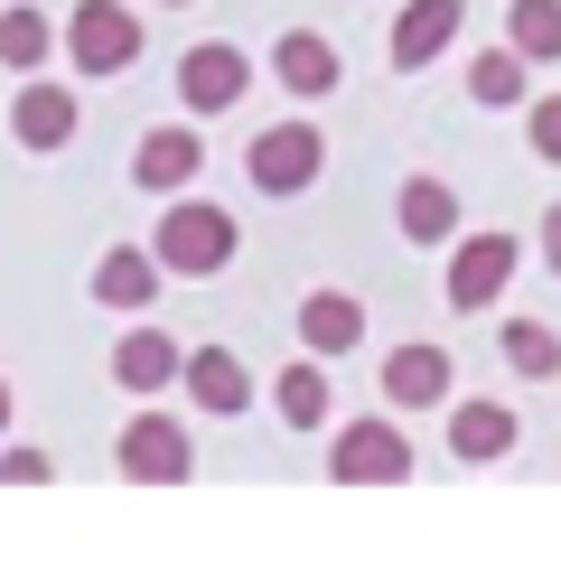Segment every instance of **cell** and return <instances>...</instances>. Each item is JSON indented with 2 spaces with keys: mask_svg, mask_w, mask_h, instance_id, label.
I'll use <instances>...</instances> for the list:
<instances>
[{
  "mask_svg": "<svg viewBox=\"0 0 561 561\" xmlns=\"http://www.w3.org/2000/svg\"><path fill=\"white\" fill-rule=\"evenodd\" d=\"M113 468L131 486H187V478H197V440H187V421H169V412H131V421H122Z\"/></svg>",
  "mask_w": 561,
  "mask_h": 561,
  "instance_id": "cell-3",
  "label": "cell"
},
{
  "mask_svg": "<svg viewBox=\"0 0 561 561\" xmlns=\"http://www.w3.org/2000/svg\"><path fill=\"white\" fill-rule=\"evenodd\" d=\"M47 478H57L47 449H0V486H47Z\"/></svg>",
  "mask_w": 561,
  "mask_h": 561,
  "instance_id": "cell-24",
  "label": "cell"
},
{
  "mask_svg": "<svg viewBox=\"0 0 561 561\" xmlns=\"http://www.w3.org/2000/svg\"><path fill=\"white\" fill-rule=\"evenodd\" d=\"M515 262H524V243L505 234V225H486V234H459V243H449V309H459V319H478L486 300H505Z\"/></svg>",
  "mask_w": 561,
  "mask_h": 561,
  "instance_id": "cell-6",
  "label": "cell"
},
{
  "mask_svg": "<svg viewBox=\"0 0 561 561\" xmlns=\"http://www.w3.org/2000/svg\"><path fill=\"white\" fill-rule=\"evenodd\" d=\"M328 478L337 486H412V440H402V421H337Z\"/></svg>",
  "mask_w": 561,
  "mask_h": 561,
  "instance_id": "cell-4",
  "label": "cell"
},
{
  "mask_svg": "<svg viewBox=\"0 0 561 561\" xmlns=\"http://www.w3.org/2000/svg\"><path fill=\"white\" fill-rule=\"evenodd\" d=\"M0 431H10V383H0Z\"/></svg>",
  "mask_w": 561,
  "mask_h": 561,
  "instance_id": "cell-27",
  "label": "cell"
},
{
  "mask_svg": "<svg viewBox=\"0 0 561 561\" xmlns=\"http://www.w3.org/2000/svg\"><path fill=\"white\" fill-rule=\"evenodd\" d=\"M187 402H197V412H216V421L253 412V375H243L234 346H187Z\"/></svg>",
  "mask_w": 561,
  "mask_h": 561,
  "instance_id": "cell-12",
  "label": "cell"
},
{
  "mask_svg": "<svg viewBox=\"0 0 561 561\" xmlns=\"http://www.w3.org/2000/svg\"><path fill=\"white\" fill-rule=\"evenodd\" d=\"M253 94V57H243L234 38H206L179 57V103L187 113H234V103Z\"/></svg>",
  "mask_w": 561,
  "mask_h": 561,
  "instance_id": "cell-7",
  "label": "cell"
},
{
  "mask_svg": "<svg viewBox=\"0 0 561 561\" xmlns=\"http://www.w3.org/2000/svg\"><path fill=\"white\" fill-rule=\"evenodd\" d=\"M272 412L290 421V431H319V421L337 412V393H328V356H300V365H280V383H272Z\"/></svg>",
  "mask_w": 561,
  "mask_h": 561,
  "instance_id": "cell-20",
  "label": "cell"
},
{
  "mask_svg": "<svg viewBox=\"0 0 561 561\" xmlns=\"http://www.w3.org/2000/svg\"><path fill=\"white\" fill-rule=\"evenodd\" d=\"M524 84H534V57L524 47H478L468 57V94L478 103H524Z\"/></svg>",
  "mask_w": 561,
  "mask_h": 561,
  "instance_id": "cell-21",
  "label": "cell"
},
{
  "mask_svg": "<svg viewBox=\"0 0 561 561\" xmlns=\"http://www.w3.org/2000/svg\"><path fill=\"white\" fill-rule=\"evenodd\" d=\"M234 216L225 206H206V197H169V216H160V234H150V253L169 262V280H216L225 262H234Z\"/></svg>",
  "mask_w": 561,
  "mask_h": 561,
  "instance_id": "cell-1",
  "label": "cell"
},
{
  "mask_svg": "<svg viewBox=\"0 0 561 561\" xmlns=\"http://www.w3.org/2000/svg\"><path fill=\"white\" fill-rule=\"evenodd\" d=\"M169 10H187V0H169Z\"/></svg>",
  "mask_w": 561,
  "mask_h": 561,
  "instance_id": "cell-28",
  "label": "cell"
},
{
  "mask_svg": "<svg viewBox=\"0 0 561 561\" xmlns=\"http://www.w3.org/2000/svg\"><path fill=\"white\" fill-rule=\"evenodd\" d=\"M534 150H542V160H561V94L534 103Z\"/></svg>",
  "mask_w": 561,
  "mask_h": 561,
  "instance_id": "cell-25",
  "label": "cell"
},
{
  "mask_svg": "<svg viewBox=\"0 0 561 561\" xmlns=\"http://www.w3.org/2000/svg\"><path fill=\"white\" fill-rule=\"evenodd\" d=\"M393 225H402V243H459V187L449 179H402Z\"/></svg>",
  "mask_w": 561,
  "mask_h": 561,
  "instance_id": "cell-15",
  "label": "cell"
},
{
  "mask_svg": "<svg viewBox=\"0 0 561 561\" xmlns=\"http://www.w3.org/2000/svg\"><path fill=\"white\" fill-rule=\"evenodd\" d=\"M160 280H169L160 253H131V243H113V253L94 262V300H103V309H150V300H160Z\"/></svg>",
  "mask_w": 561,
  "mask_h": 561,
  "instance_id": "cell-17",
  "label": "cell"
},
{
  "mask_svg": "<svg viewBox=\"0 0 561 561\" xmlns=\"http://www.w3.org/2000/svg\"><path fill=\"white\" fill-rule=\"evenodd\" d=\"M179 375H187V346L169 337V328H131V337L113 346V383L122 393H169Z\"/></svg>",
  "mask_w": 561,
  "mask_h": 561,
  "instance_id": "cell-11",
  "label": "cell"
},
{
  "mask_svg": "<svg viewBox=\"0 0 561 561\" xmlns=\"http://www.w3.org/2000/svg\"><path fill=\"white\" fill-rule=\"evenodd\" d=\"M505 47H524L534 66H561V0H515L505 10Z\"/></svg>",
  "mask_w": 561,
  "mask_h": 561,
  "instance_id": "cell-22",
  "label": "cell"
},
{
  "mask_svg": "<svg viewBox=\"0 0 561 561\" xmlns=\"http://www.w3.org/2000/svg\"><path fill=\"white\" fill-rule=\"evenodd\" d=\"M319 169H328L319 122H262L253 150H243V179H253L262 197H300V187H319Z\"/></svg>",
  "mask_w": 561,
  "mask_h": 561,
  "instance_id": "cell-2",
  "label": "cell"
},
{
  "mask_svg": "<svg viewBox=\"0 0 561 561\" xmlns=\"http://www.w3.org/2000/svg\"><path fill=\"white\" fill-rule=\"evenodd\" d=\"M468 28V0H402L393 10V76H421V66H440L449 57V38Z\"/></svg>",
  "mask_w": 561,
  "mask_h": 561,
  "instance_id": "cell-8",
  "label": "cell"
},
{
  "mask_svg": "<svg viewBox=\"0 0 561 561\" xmlns=\"http://www.w3.org/2000/svg\"><path fill=\"white\" fill-rule=\"evenodd\" d=\"M542 262L561 272V197H552V216H542Z\"/></svg>",
  "mask_w": 561,
  "mask_h": 561,
  "instance_id": "cell-26",
  "label": "cell"
},
{
  "mask_svg": "<svg viewBox=\"0 0 561 561\" xmlns=\"http://www.w3.org/2000/svg\"><path fill=\"white\" fill-rule=\"evenodd\" d=\"M505 365H515V375H534V383H552L561 375V337H552V328H542V319H505Z\"/></svg>",
  "mask_w": 561,
  "mask_h": 561,
  "instance_id": "cell-23",
  "label": "cell"
},
{
  "mask_svg": "<svg viewBox=\"0 0 561 561\" xmlns=\"http://www.w3.org/2000/svg\"><path fill=\"white\" fill-rule=\"evenodd\" d=\"M66 57H76V76H131L140 66V20L122 0H76L66 10Z\"/></svg>",
  "mask_w": 561,
  "mask_h": 561,
  "instance_id": "cell-5",
  "label": "cell"
},
{
  "mask_svg": "<svg viewBox=\"0 0 561 561\" xmlns=\"http://www.w3.org/2000/svg\"><path fill=\"white\" fill-rule=\"evenodd\" d=\"M272 76L290 84L300 103H319V94H337V84H346V57L319 38V28H290V38L272 47Z\"/></svg>",
  "mask_w": 561,
  "mask_h": 561,
  "instance_id": "cell-14",
  "label": "cell"
},
{
  "mask_svg": "<svg viewBox=\"0 0 561 561\" xmlns=\"http://www.w3.org/2000/svg\"><path fill=\"white\" fill-rule=\"evenodd\" d=\"M515 440H524V421L505 412V402H486V393L449 412V449H459L468 468H478V459H505V449H515Z\"/></svg>",
  "mask_w": 561,
  "mask_h": 561,
  "instance_id": "cell-18",
  "label": "cell"
},
{
  "mask_svg": "<svg viewBox=\"0 0 561 561\" xmlns=\"http://www.w3.org/2000/svg\"><path fill=\"white\" fill-rule=\"evenodd\" d=\"M10 140L20 150H66L76 140V94L47 76H20V94H10Z\"/></svg>",
  "mask_w": 561,
  "mask_h": 561,
  "instance_id": "cell-10",
  "label": "cell"
},
{
  "mask_svg": "<svg viewBox=\"0 0 561 561\" xmlns=\"http://www.w3.org/2000/svg\"><path fill=\"white\" fill-rule=\"evenodd\" d=\"M197 169H206L197 122H160V131H140V150H131V179L150 187V197H179V187H197Z\"/></svg>",
  "mask_w": 561,
  "mask_h": 561,
  "instance_id": "cell-9",
  "label": "cell"
},
{
  "mask_svg": "<svg viewBox=\"0 0 561 561\" xmlns=\"http://www.w3.org/2000/svg\"><path fill=\"white\" fill-rule=\"evenodd\" d=\"M57 47H66V28L47 20V10H28V0H10V10H0V66H10V76H38Z\"/></svg>",
  "mask_w": 561,
  "mask_h": 561,
  "instance_id": "cell-19",
  "label": "cell"
},
{
  "mask_svg": "<svg viewBox=\"0 0 561 561\" xmlns=\"http://www.w3.org/2000/svg\"><path fill=\"white\" fill-rule=\"evenodd\" d=\"M300 346L328 356V365H337L346 346H365V300H346V290H309V300H300Z\"/></svg>",
  "mask_w": 561,
  "mask_h": 561,
  "instance_id": "cell-16",
  "label": "cell"
},
{
  "mask_svg": "<svg viewBox=\"0 0 561 561\" xmlns=\"http://www.w3.org/2000/svg\"><path fill=\"white\" fill-rule=\"evenodd\" d=\"M383 402L393 412H431V402H449V346H393L383 356Z\"/></svg>",
  "mask_w": 561,
  "mask_h": 561,
  "instance_id": "cell-13",
  "label": "cell"
}]
</instances>
